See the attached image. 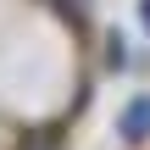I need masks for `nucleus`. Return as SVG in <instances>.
Here are the masks:
<instances>
[{
  "instance_id": "f257e3e1",
  "label": "nucleus",
  "mask_w": 150,
  "mask_h": 150,
  "mask_svg": "<svg viewBox=\"0 0 150 150\" xmlns=\"http://www.w3.org/2000/svg\"><path fill=\"white\" fill-rule=\"evenodd\" d=\"M150 134V100H134L122 111V139H145Z\"/></svg>"
},
{
  "instance_id": "f03ea898",
  "label": "nucleus",
  "mask_w": 150,
  "mask_h": 150,
  "mask_svg": "<svg viewBox=\"0 0 150 150\" xmlns=\"http://www.w3.org/2000/svg\"><path fill=\"white\" fill-rule=\"evenodd\" d=\"M139 11H145V28H150V0H145V6H139Z\"/></svg>"
}]
</instances>
